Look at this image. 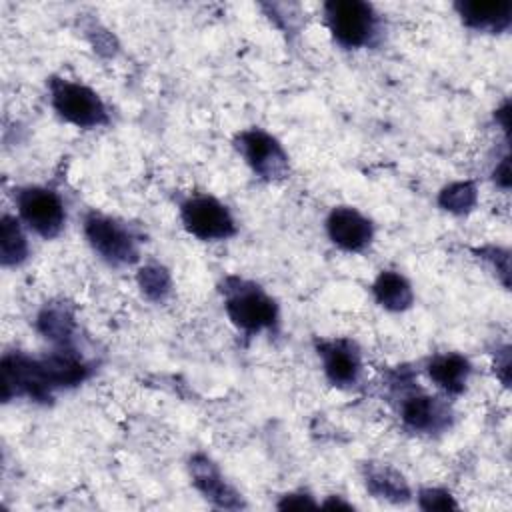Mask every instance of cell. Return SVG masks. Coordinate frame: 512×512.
I'll return each instance as SVG.
<instances>
[{
	"instance_id": "6da1fadb",
	"label": "cell",
	"mask_w": 512,
	"mask_h": 512,
	"mask_svg": "<svg viewBox=\"0 0 512 512\" xmlns=\"http://www.w3.org/2000/svg\"><path fill=\"white\" fill-rule=\"evenodd\" d=\"M226 282V312L230 320L244 332H260L272 328L278 320L276 302L258 286L242 280Z\"/></svg>"
},
{
	"instance_id": "7a4b0ae2",
	"label": "cell",
	"mask_w": 512,
	"mask_h": 512,
	"mask_svg": "<svg viewBox=\"0 0 512 512\" xmlns=\"http://www.w3.org/2000/svg\"><path fill=\"white\" fill-rule=\"evenodd\" d=\"M328 28L344 48H362L372 42L378 18L370 4L360 0H336L324 6Z\"/></svg>"
},
{
	"instance_id": "3957f363",
	"label": "cell",
	"mask_w": 512,
	"mask_h": 512,
	"mask_svg": "<svg viewBox=\"0 0 512 512\" xmlns=\"http://www.w3.org/2000/svg\"><path fill=\"white\" fill-rule=\"evenodd\" d=\"M50 94L52 106L58 116L78 128H94L108 120L104 102L94 90L84 84L70 80H52Z\"/></svg>"
},
{
	"instance_id": "277c9868",
	"label": "cell",
	"mask_w": 512,
	"mask_h": 512,
	"mask_svg": "<svg viewBox=\"0 0 512 512\" xmlns=\"http://www.w3.org/2000/svg\"><path fill=\"white\" fill-rule=\"evenodd\" d=\"M84 234L94 252L114 266L132 264L138 258V240L124 224L110 216L96 212L86 216Z\"/></svg>"
},
{
	"instance_id": "5b68a950",
	"label": "cell",
	"mask_w": 512,
	"mask_h": 512,
	"mask_svg": "<svg viewBox=\"0 0 512 512\" xmlns=\"http://www.w3.org/2000/svg\"><path fill=\"white\" fill-rule=\"evenodd\" d=\"M16 206L26 226L44 238L58 236L66 222V210H64L62 198L48 188L30 186V188L18 190Z\"/></svg>"
},
{
	"instance_id": "8992f818",
	"label": "cell",
	"mask_w": 512,
	"mask_h": 512,
	"mask_svg": "<svg viewBox=\"0 0 512 512\" xmlns=\"http://www.w3.org/2000/svg\"><path fill=\"white\" fill-rule=\"evenodd\" d=\"M184 228L200 240H224L236 232L228 208L212 196H192L180 206Z\"/></svg>"
},
{
	"instance_id": "52a82bcc",
	"label": "cell",
	"mask_w": 512,
	"mask_h": 512,
	"mask_svg": "<svg viewBox=\"0 0 512 512\" xmlns=\"http://www.w3.org/2000/svg\"><path fill=\"white\" fill-rule=\"evenodd\" d=\"M238 148L250 168L264 180L284 178L288 172V156L282 146L266 132L252 128L238 136Z\"/></svg>"
},
{
	"instance_id": "ba28073f",
	"label": "cell",
	"mask_w": 512,
	"mask_h": 512,
	"mask_svg": "<svg viewBox=\"0 0 512 512\" xmlns=\"http://www.w3.org/2000/svg\"><path fill=\"white\" fill-rule=\"evenodd\" d=\"M326 230L336 246L350 252L366 248L374 234L370 220L350 206L334 208L326 220Z\"/></svg>"
},
{
	"instance_id": "9c48e42d",
	"label": "cell",
	"mask_w": 512,
	"mask_h": 512,
	"mask_svg": "<svg viewBox=\"0 0 512 512\" xmlns=\"http://www.w3.org/2000/svg\"><path fill=\"white\" fill-rule=\"evenodd\" d=\"M324 372L334 386H352L358 382L362 362L360 352L350 340H328L318 346Z\"/></svg>"
},
{
	"instance_id": "30bf717a",
	"label": "cell",
	"mask_w": 512,
	"mask_h": 512,
	"mask_svg": "<svg viewBox=\"0 0 512 512\" xmlns=\"http://www.w3.org/2000/svg\"><path fill=\"white\" fill-rule=\"evenodd\" d=\"M400 416L404 424L416 432H436L448 426L450 412L448 406L428 394H410L402 402Z\"/></svg>"
},
{
	"instance_id": "8fae6325",
	"label": "cell",
	"mask_w": 512,
	"mask_h": 512,
	"mask_svg": "<svg viewBox=\"0 0 512 512\" xmlns=\"http://www.w3.org/2000/svg\"><path fill=\"white\" fill-rule=\"evenodd\" d=\"M456 10L468 28H474L480 32H502L512 22L510 0L458 2Z\"/></svg>"
},
{
	"instance_id": "7c38bea8",
	"label": "cell",
	"mask_w": 512,
	"mask_h": 512,
	"mask_svg": "<svg viewBox=\"0 0 512 512\" xmlns=\"http://www.w3.org/2000/svg\"><path fill=\"white\" fill-rule=\"evenodd\" d=\"M190 472H192L194 484L206 498H210L212 502H216L218 506H224V508L240 506L236 492L224 482L218 468L208 458L196 456L190 462Z\"/></svg>"
},
{
	"instance_id": "4fadbf2b",
	"label": "cell",
	"mask_w": 512,
	"mask_h": 512,
	"mask_svg": "<svg viewBox=\"0 0 512 512\" xmlns=\"http://www.w3.org/2000/svg\"><path fill=\"white\" fill-rule=\"evenodd\" d=\"M428 376L444 392L460 394L470 376V362L456 352L438 354L428 362Z\"/></svg>"
},
{
	"instance_id": "5bb4252c",
	"label": "cell",
	"mask_w": 512,
	"mask_h": 512,
	"mask_svg": "<svg viewBox=\"0 0 512 512\" xmlns=\"http://www.w3.org/2000/svg\"><path fill=\"white\" fill-rule=\"evenodd\" d=\"M372 292H374L376 302L392 312L406 310L414 298L408 280L402 274L392 272V270L378 274V278L372 284Z\"/></svg>"
},
{
	"instance_id": "9a60e30c",
	"label": "cell",
	"mask_w": 512,
	"mask_h": 512,
	"mask_svg": "<svg viewBox=\"0 0 512 512\" xmlns=\"http://www.w3.org/2000/svg\"><path fill=\"white\" fill-rule=\"evenodd\" d=\"M368 490L378 496L392 502H406L410 498V490L406 480L388 466H370L366 474Z\"/></svg>"
},
{
	"instance_id": "2e32d148",
	"label": "cell",
	"mask_w": 512,
	"mask_h": 512,
	"mask_svg": "<svg viewBox=\"0 0 512 512\" xmlns=\"http://www.w3.org/2000/svg\"><path fill=\"white\" fill-rule=\"evenodd\" d=\"M28 254V242L20 228V222L12 216L2 218V232H0V256L4 266L20 264Z\"/></svg>"
},
{
	"instance_id": "e0dca14e",
	"label": "cell",
	"mask_w": 512,
	"mask_h": 512,
	"mask_svg": "<svg viewBox=\"0 0 512 512\" xmlns=\"http://www.w3.org/2000/svg\"><path fill=\"white\" fill-rule=\"evenodd\" d=\"M476 198H478V192L472 182H454L440 192L438 202L444 210L464 214L474 208Z\"/></svg>"
},
{
	"instance_id": "ac0fdd59",
	"label": "cell",
	"mask_w": 512,
	"mask_h": 512,
	"mask_svg": "<svg viewBox=\"0 0 512 512\" xmlns=\"http://www.w3.org/2000/svg\"><path fill=\"white\" fill-rule=\"evenodd\" d=\"M138 284L142 292L152 300H162L170 292V276L162 266H144L138 274Z\"/></svg>"
},
{
	"instance_id": "d6986e66",
	"label": "cell",
	"mask_w": 512,
	"mask_h": 512,
	"mask_svg": "<svg viewBox=\"0 0 512 512\" xmlns=\"http://www.w3.org/2000/svg\"><path fill=\"white\" fill-rule=\"evenodd\" d=\"M38 328L40 332L50 338V340H68L70 338V332H72V318L64 312V310H58V308H52V310H44L38 318Z\"/></svg>"
},
{
	"instance_id": "ffe728a7",
	"label": "cell",
	"mask_w": 512,
	"mask_h": 512,
	"mask_svg": "<svg viewBox=\"0 0 512 512\" xmlns=\"http://www.w3.org/2000/svg\"><path fill=\"white\" fill-rule=\"evenodd\" d=\"M420 506L424 510H446V508H456V502L448 492L430 488L420 492Z\"/></svg>"
},
{
	"instance_id": "44dd1931",
	"label": "cell",
	"mask_w": 512,
	"mask_h": 512,
	"mask_svg": "<svg viewBox=\"0 0 512 512\" xmlns=\"http://www.w3.org/2000/svg\"><path fill=\"white\" fill-rule=\"evenodd\" d=\"M314 500H310V496L306 494H290L284 496V500L278 504V508H314Z\"/></svg>"
},
{
	"instance_id": "7402d4cb",
	"label": "cell",
	"mask_w": 512,
	"mask_h": 512,
	"mask_svg": "<svg viewBox=\"0 0 512 512\" xmlns=\"http://www.w3.org/2000/svg\"><path fill=\"white\" fill-rule=\"evenodd\" d=\"M494 178L500 182V186H508V156L506 158H502V162H500V166L496 168V172H494Z\"/></svg>"
}]
</instances>
